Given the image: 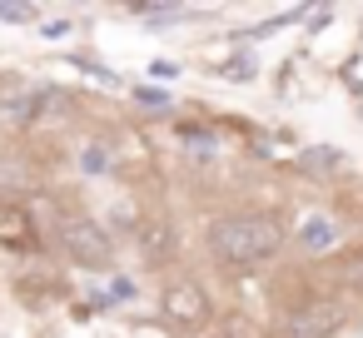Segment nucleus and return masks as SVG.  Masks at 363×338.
Returning <instances> with one entry per match:
<instances>
[{
	"label": "nucleus",
	"instance_id": "obj_1",
	"mask_svg": "<svg viewBox=\"0 0 363 338\" xmlns=\"http://www.w3.org/2000/svg\"><path fill=\"white\" fill-rule=\"evenodd\" d=\"M284 249H289V224L274 209H224L204 219V254L234 278L269 269Z\"/></svg>",
	"mask_w": 363,
	"mask_h": 338
},
{
	"label": "nucleus",
	"instance_id": "obj_2",
	"mask_svg": "<svg viewBox=\"0 0 363 338\" xmlns=\"http://www.w3.org/2000/svg\"><path fill=\"white\" fill-rule=\"evenodd\" d=\"M160 318L174 328V338H184V333H204L219 318V308L189 269H169L160 283Z\"/></svg>",
	"mask_w": 363,
	"mask_h": 338
},
{
	"label": "nucleus",
	"instance_id": "obj_3",
	"mask_svg": "<svg viewBox=\"0 0 363 338\" xmlns=\"http://www.w3.org/2000/svg\"><path fill=\"white\" fill-rule=\"evenodd\" d=\"M55 234H60V249H65L80 269H110L115 254H120L115 229L100 224L95 214H65V219L55 224Z\"/></svg>",
	"mask_w": 363,
	"mask_h": 338
},
{
	"label": "nucleus",
	"instance_id": "obj_4",
	"mask_svg": "<svg viewBox=\"0 0 363 338\" xmlns=\"http://www.w3.org/2000/svg\"><path fill=\"white\" fill-rule=\"evenodd\" d=\"M0 249H40V229H35V214L16 199H0Z\"/></svg>",
	"mask_w": 363,
	"mask_h": 338
},
{
	"label": "nucleus",
	"instance_id": "obj_5",
	"mask_svg": "<svg viewBox=\"0 0 363 338\" xmlns=\"http://www.w3.org/2000/svg\"><path fill=\"white\" fill-rule=\"evenodd\" d=\"M135 239H140V254L150 264H164L169 254H179V229H174L169 214H145L135 224Z\"/></svg>",
	"mask_w": 363,
	"mask_h": 338
},
{
	"label": "nucleus",
	"instance_id": "obj_6",
	"mask_svg": "<svg viewBox=\"0 0 363 338\" xmlns=\"http://www.w3.org/2000/svg\"><path fill=\"white\" fill-rule=\"evenodd\" d=\"M294 169L308 174V179H333V174L348 169V159H343V150H333V145H313V150H303V154L294 159Z\"/></svg>",
	"mask_w": 363,
	"mask_h": 338
},
{
	"label": "nucleus",
	"instance_id": "obj_7",
	"mask_svg": "<svg viewBox=\"0 0 363 338\" xmlns=\"http://www.w3.org/2000/svg\"><path fill=\"white\" fill-rule=\"evenodd\" d=\"M333 293H348V298H363V239L353 244V249H343L338 254V264H333Z\"/></svg>",
	"mask_w": 363,
	"mask_h": 338
},
{
	"label": "nucleus",
	"instance_id": "obj_8",
	"mask_svg": "<svg viewBox=\"0 0 363 338\" xmlns=\"http://www.w3.org/2000/svg\"><path fill=\"white\" fill-rule=\"evenodd\" d=\"M80 169H85V174H110V169H120V159H115V150H110L105 140H100V145L90 140V145L80 150Z\"/></svg>",
	"mask_w": 363,
	"mask_h": 338
},
{
	"label": "nucleus",
	"instance_id": "obj_9",
	"mask_svg": "<svg viewBox=\"0 0 363 338\" xmlns=\"http://www.w3.org/2000/svg\"><path fill=\"white\" fill-rule=\"evenodd\" d=\"M333 239H338V229H333L328 219H308V224L298 229V244H303L308 254H318V249H328Z\"/></svg>",
	"mask_w": 363,
	"mask_h": 338
},
{
	"label": "nucleus",
	"instance_id": "obj_10",
	"mask_svg": "<svg viewBox=\"0 0 363 338\" xmlns=\"http://www.w3.org/2000/svg\"><path fill=\"white\" fill-rule=\"evenodd\" d=\"M219 75H224V80H234V85H249V80L259 75V65H254V55H234V60H224V65H219Z\"/></svg>",
	"mask_w": 363,
	"mask_h": 338
},
{
	"label": "nucleus",
	"instance_id": "obj_11",
	"mask_svg": "<svg viewBox=\"0 0 363 338\" xmlns=\"http://www.w3.org/2000/svg\"><path fill=\"white\" fill-rule=\"evenodd\" d=\"M135 100H140V105H155V110H169V105H174L169 95H160V90H145V85L135 90Z\"/></svg>",
	"mask_w": 363,
	"mask_h": 338
},
{
	"label": "nucleus",
	"instance_id": "obj_12",
	"mask_svg": "<svg viewBox=\"0 0 363 338\" xmlns=\"http://www.w3.org/2000/svg\"><path fill=\"white\" fill-rule=\"evenodd\" d=\"M35 11H26V6H0V21H30Z\"/></svg>",
	"mask_w": 363,
	"mask_h": 338
},
{
	"label": "nucleus",
	"instance_id": "obj_13",
	"mask_svg": "<svg viewBox=\"0 0 363 338\" xmlns=\"http://www.w3.org/2000/svg\"><path fill=\"white\" fill-rule=\"evenodd\" d=\"M150 70H155V75H160V80H174V75H179V65H169V60H155V65H150Z\"/></svg>",
	"mask_w": 363,
	"mask_h": 338
}]
</instances>
